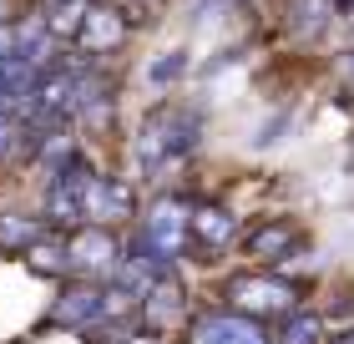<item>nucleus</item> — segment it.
Instances as JSON below:
<instances>
[{
    "label": "nucleus",
    "instance_id": "nucleus-1",
    "mask_svg": "<svg viewBox=\"0 0 354 344\" xmlns=\"http://www.w3.org/2000/svg\"><path fill=\"white\" fill-rule=\"evenodd\" d=\"M198 137H203V117L198 111H187V107H157L147 111V122H142V132H137V162H142V172H167L177 168V162H187L192 152H198Z\"/></svg>",
    "mask_w": 354,
    "mask_h": 344
},
{
    "label": "nucleus",
    "instance_id": "nucleus-2",
    "mask_svg": "<svg viewBox=\"0 0 354 344\" xmlns=\"http://www.w3.org/2000/svg\"><path fill=\"white\" fill-rule=\"evenodd\" d=\"M223 299H228L233 314L243 319H288L299 314V289L288 284L283 273H238L223 284Z\"/></svg>",
    "mask_w": 354,
    "mask_h": 344
},
{
    "label": "nucleus",
    "instance_id": "nucleus-3",
    "mask_svg": "<svg viewBox=\"0 0 354 344\" xmlns=\"http://www.w3.org/2000/svg\"><path fill=\"white\" fill-rule=\"evenodd\" d=\"M127 264V243L111 233V228H76L66 233V273L86 278V284H117V273Z\"/></svg>",
    "mask_w": 354,
    "mask_h": 344
},
{
    "label": "nucleus",
    "instance_id": "nucleus-4",
    "mask_svg": "<svg viewBox=\"0 0 354 344\" xmlns=\"http://www.w3.org/2000/svg\"><path fill=\"white\" fill-rule=\"evenodd\" d=\"M127 36H132V15H127L122 6H106V0H91L86 21H82V36H76V51L102 61L111 51H122Z\"/></svg>",
    "mask_w": 354,
    "mask_h": 344
},
{
    "label": "nucleus",
    "instance_id": "nucleus-5",
    "mask_svg": "<svg viewBox=\"0 0 354 344\" xmlns=\"http://www.w3.org/2000/svg\"><path fill=\"white\" fill-rule=\"evenodd\" d=\"M187 344H273V339L259 319H243L233 309H207V314L192 319Z\"/></svg>",
    "mask_w": 354,
    "mask_h": 344
},
{
    "label": "nucleus",
    "instance_id": "nucleus-6",
    "mask_svg": "<svg viewBox=\"0 0 354 344\" xmlns=\"http://www.w3.org/2000/svg\"><path fill=\"white\" fill-rule=\"evenodd\" d=\"M122 218H137V192L127 177H111V172H96L91 177V192H86V223L96 228H111Z\"/></svg>",
    "mask_w": 354,
    "mask_h": 344
},
{
    "label": "nucleus",
    "instance_id": "nucleus-7",
    "mask_svg": "<svg viewBox=\"0 0 354 344\" xmlns=\"http://www.w3.org/2000/svg\"><path fill=\"white\" fill-rule=\"evenodd\" d=\"M183 309H187V293L177 284V273L152 278V284L137 293V319L147 324V329H172V324L183 319Z\"/></svg>",
    "mask_w": 354,
    "mask_h": 344
},
{
    "label": "nucleus",
    "instance_id": "nucleus-8",
    "mask_svg": "<svg viewBox=\"0 0 354 344\" xmlns=\"http://www.w3.org/2000/svg\"><path fill=\"white\" fill-rule=\"evenodd\" d=\"M299 248V223L294 218H263L243 233V253L253 264H283Z\"/></svg>",
    "mask_w": 354,
    "mask_h": 344
},
{
    "label": "nucleus",
    "instance_id": "nucleus-9",
    "mask_svg": "<svg viewBox=\"0 0 354 344\" xmlns=\"http://www.w3.org/2000/svg\"><path fill=\"white\" fill-rule=\"evenodd\" d=\"M233 238H238V218L228 208H218V203H192V248L187 253H223V248H233Z\"/></svg>",
    "mask_w": 354,
    "mask_h": 344
},
{
    "label": "nucleus",
    "instance_id": "nucleus-10",
    "mask_svg": "<svg viewBox=\"0 0 354 344\" xmlns=\"http://www.w3.org/2000/svg\"><path fill=\"white\" fill-rule=\"evenodd\" d=\"M46 233H56V228L41 212H0V253H10V258H26Z\"/></svg>",
    "mask_w": 354,
    "mask_h": 344
},
{
    "label": "nucleus",
    "instance_id": "nucleus-11",
    "mask_svg": "<svg viewBox=\"0 0 354 344\" xmlns=\"http://www.w3.org/2000/svg\"><path fill=\"white\" fill-rule=\"evenodd\" d=\"M41 152V127L21 111L0 107V162H30Z\"/></svg>",
    "mask_w": 354,
    "mask_h": 344
},
{
    "label": "nucleus",
    "instance_id": "nucleus-12",
    "mask_svg": "<svg viewBox=\"0 0 354 344\" xmlns=\"http://www.w3.org/2000/svg\"><path fill=\"white\" fill-rule=\"evenodd\" d=\"M273 344H324V319L299 309V314L283 319V329H279V339H273Z\"/></svg>",
    "mask_w": 354,
    "mask_h": 344
},
{
    "label": "nucleus",
    "instance_id": "nucleus-13",
    "mask_svg": "<svg viewBox=\"0 0 354 344\" xmlns=\"http://www.w3.org/2000/svg\"><path fill=\"white\" fill-rule=\"evenodd\" d=\"M183 66H187V56H183V51H172V61H157V66H152V81H172V76H183Z\"/></svg>",
    "mask_w": 354,
    "mask_h": 344
},
{
    "label": "nucleus",
    "instance_id": "nucleus-14",
    "mask_svg": "<svg viewBox=\"0 0 354 344\" xmlns=\"http://www.w3.org/2000/svg\"><path fill=\"white\" fill-rule=\"evenodd\" d=\"M0 107L15 111V107H10V71H6V56H0Z\"/></svg>",
    "mask_w": 354,
    "mask_h": 344
},
{
    "label": "nucleus",
    "instance_id": "nucleus-15",
    "mask_svg": "<svg viewBox=\"0 0 354 344\" xmlns=\"http://www.w3.org/2000/svg\"><path fill=\"white\" fill-rule=\"evenodd\" d=\"M329 344H354V329H339V334H334Z\"/></svg>",
    "mask_w": 354,
    "mask_h": 344
},
{
    "label": "nucleus",
    "instance_id": "nucleus-16",
    "mask_svg": "<svg viewBox=\"0 0 354 344\" xmlns=\"http://www.w3.org/2000/svg\"><path fill=\"white\" fill-rule=\"evenodd\" d=\"M329 6H339V10H354V0H329Z\"/></svg>",
    "mask_w": 354,
    "mask_h": 344
}]
</instances>
